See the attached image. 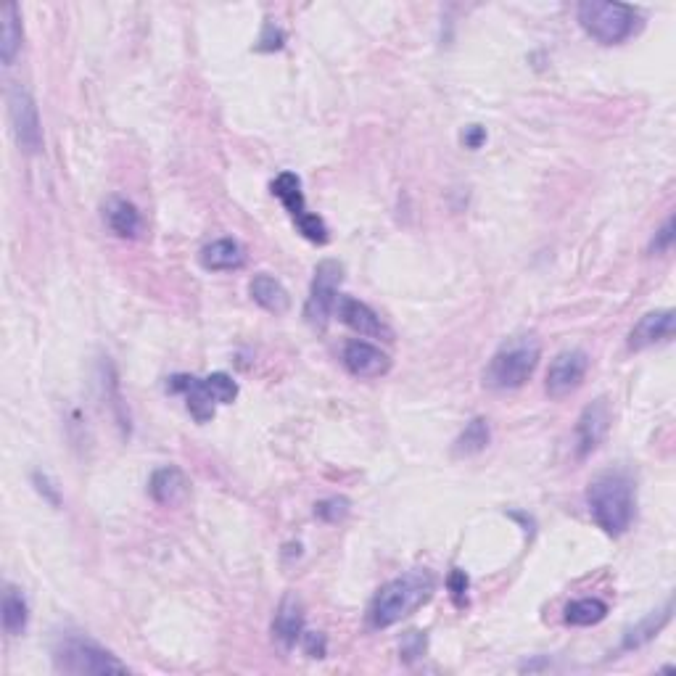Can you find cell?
<instances>
[{"label":"cell","mask_w":676,"mask_h":676,"mask_svg":"<svg viewBox=\"0 0 676 676\" xmlns=\"http://www.w3.org/2000/svg\"><path fill=\"white\" fill-rule=\"evenodd\" d=\"M167 391L172 394H185V405L188 412L199 423H209L214 418V410L220 405V397L214 391L209 375L206 378H196V375H172L167 383Z\"/></svg>","instance_id":"10"},{"label":"cell","mask_w":676,"mask_h":676,"mask_svg":"<svg viewBox=\"0 0 676 676\" xmlns=\"http://www.w3.org/2000/svg\"><path fill=\"white\" fill-rule=\"evenodd\" d=\"M249 294L270 315H286L288 307H291V296H288L286 286L272 278V275H267V272H259V275L251 278Z\"/></svg>","instance_id":"18"},{"label":"cell","mask_w":676,"mask_h":676,"mask_svg":"<svg viewBox=\"0 0 676 676\" xmlns=\"http://www.w3.org/2000/svg\"><path fill=\"white\" fill-rule=\"evenodd\" d=\"M434 589L436 579L426 568H415V571H407V574L391 579L389 584H383L378 589V595L370 603V626L373 629H389V626L399 624L402 618L412 616L420 605H426L434 595Z\"/></svg>","instance_id":"1"},{"label":"cell","mask_w":676,"mask_h":676,"mask_svg":"<svg viewBox=\"0 0 676 676\" xmlns=\"http://www.w3.org/2000/svg\"><path fill=\"white\" fill-rule=\"evenodd\" d=\"M32 481H35V489H37V492L43 494L45 500L51 502L53 507H59V505H61L59 489H56V486L51 484V478L45 476V473H35V476H32Z\"/></svg>","instance_id":"32"},{"label":"cell","mask_w":676,"mask_h":676,"mask_svg":"<svg viewBox=\"0 0 676 676\" xmlns=\"http://www.w3.org/2000/svg\"><path fill=\"white\" fill-rule=\"evenodd\" d=\"M344 280V265L336 259H323L315 267V278H312V288H309V299L304 304V317L307 323L317 331H323L331 315L336 312L338 302V286Z\"/></svg>","instance_id":"6"},{"label":"cell","mask_w":676,"mask_h":676,"mask_svg":"<svg viewBox=\"0 0 676 676\" xmlns=\"http://www.w3.org/2000/svg\"><path fill=\"white\" fill-rule=\"evenodd\" d=\"M53 661L64 674H127V663L80 634H64L53 647Z\"/></svg>","instance_id":"5"},{"label":"cell","mask_w":676,"mask_h":676,"mask_svg":"<svg viewBox=\"0 0 676 676\" xmlns=\"http://www.w3.org/2000/svg\"><path fill=\"white\" fill-rule=\"evenodd\" d=\"M542 357V344L531 333H518L502 341L484 370V386L494 391L521 389L529 381Z\"/></svg>","instance_id":"3"},{"label":"cell","mask_w":676,"mask_h":676,"mask_svg":"<svg viewBox=\"0 0 676 676\" xmlns=\"http://www.w3.org/2000/svg\"><path fill=\"white\" fill-rule=\"evenodd\" d=\"M272 196L286 206V212L299 220L304 212H307V201H304L302 193V180L294 172H280L275 180H272Z\"/></svg>","instance_id":"21"},{"label":"cell","mask_w":676,"mask_h":676,"mask_svg":"<svg viewBox=\"0 0 676 676\" xmlns=\"http://www.w3.org/2000/svg\"><path fill=\"white\" fill-rule=\"evenodd\" d=\"M148 492H151L156 505L175 507L188 497V492H191V481H188V476H185L177 465H167V468H159V471L151 476Z\"/></svg>","instance_id":"15"},{"label":"cell","mask_w":676,"mask_h":676,"mask_svg":"<svg viewBox=\"0 0 676 676\" xmlns=\"http://www.w3.org/2000/svg\"><path fill=\"white\" fill-rule=\"evenodd\" d=\"M103 220H106L111 233L119 238H138L140 228H143L138 206H135L133 201L119 199V196H111V199L103 204Z\"/></svg>","instance_id":"17"},{"label":"cell","mask_w":676,"mask_h":676,"mask_svg":"<svg viewBox=\"0 0 676 676\" xmlns=\"http://www.w3.org/2000/svg\"><path fill=\"white\" fill-rule=\"evenodd\" d=\"M589 370V357L581 349H566L552 360L550 370H547V383L544 389L552 399H566L568 394H574L579 389Z\"/></svg>","instance_id":"8"},{"label":"cell","mask_w":676,"mask_h":676,"mask_svg":"<svg viewBox=\"0 0 676 676\" xmlns=\"http://www.w3.org/2000/svg\"><path fill=\"white\" fill-rule=\"evenodd\" d=\"M671 610H674V605H671V600H669V603L663 605L661 610L647 613L640 624H634L632 629H626L621 647H624V650H634V647H642L650 640H655V637L663 632V626L671 621Z\"/></svg>","instance_id":"19"},{"label":"cell","mask_w":676,"mask_h":676,"mask_svg":"<svg viewBox=\"0 0 676 676\" xmlns=\"http://www.w3.org/2000/svg\"><path fill=\"white\" fill-rule=\"evenodd\" d=\"M447 587H449V595H452V600H455L457 608H463V605L468 603V587H471V581H468L465 571L455 568V571L449 574Z\"/></svg>","instance_id":"28"},{"label":"cell","mask_w":676,"mask_h":676,"mask_svg":"<svg viewBox=\"0 0 676 676\" xmlns=\"http://www.w3.org/2000/svg\"><path fill=\"white\" fill-rule=\"evenodd\" d=\"M671 338H674V309H658L634 325L629 333V349L642 352L655 344H666Z\"/></svg>","instance_id":"13"},{"label":"cell","mask_w":676,"mask_h":676,"mask_svg":"<svg viewBox=\"0 0 676 676\" xmlns=\"http://www.w3.org/2000/svg\"><path fill=\"white\" fill-rule=\"evenodd\" d=\"M610 420H613V412H610V405L605 397L595 399L592 405L581 410L579 420H576V457L579 460L597 452L600 444L608 439Z\"/></svg>","instance_id":"9"},{"label":"cell","mask_w":676,"mask_h":676,"mask_svg":"<svg viewBox=\"0 0 676 676\" xmlns=\"http://www.w3.org/2000/svg\"><path fill=\"white\" fill-rule=\"evenodd\" d=\"M426 647H428L426 634L407 632L405 637H402V645H399V655H402V661L405 663H415L418 658L426 655Z\"/></svg>","instance_id":"27"},{"label":"cell","mask_w":676,"mask_h":676,"mask_svg":"<svg viewBox=\"0 0 676 676\" xmlns=\"http://www.w3.org/2000/svg\"><path fill=\"white\" fill-rule=\"evenodd\" d=\"M283 40H286V35H283L275 24L267 22L265 32H262V37H259L257 51H278V48H283Z\"/></svg>","instance_id":"31"},{"label":"cell","mask_w":676,"mask_h":676,"mask_svg":"<svg viewBox=\"0 0 676 676\" xmlns=\"http://www.w3.org/2000/svg\"><path fill=\"white\" fill-rule=\"evenodd\" d=\"M579 24L600 45H621L642 27V16L634 6L610 0H584L579 3Z\"/></svg>","instance_id":"4"},{"label":"cell","mask_w":676,"mask_h":676,"mask_svg":"<svg viewBox=\"0 0 676 676\" xmlns=\"http://www.w3.org/2000/svg\"><path fill=\"white\" fill-rule=\"evenodd\" d=\"M302 634H304V605L294 592H288V595L280 600L278 610H275V618H272V637H275L283 647H294L296 642L302 640Z\"/></svg>","instance_id":"14"},{"label":"cell","mask_w":676,"mask_h":676,"mask_svg":"<svg viewBox=\"0 0 676 676\" xmlns=\"http://www.w3.org/2000/svg\"><path fill=\"white\" fill-rule=\"evenodd\" d=\"M608 616V605L597 597H581L566 605V624L571 626H597Z\"/></svg>","instance_id":"24"},{"label":"cell","mask_w":676,"mask_h":676,"mask_svg":"<svg viewBox=\"0 0 676 676\" xmlns=\"http://www.w3.org/2000/svg\"><path fill=\"white\" fill-rule=\"evenodd\" d=\"M294 222H296V228H299V233H302L307 241L320 243V246H323V243H328V238H331L328 236V225H325L323 217H317V214L304 212L302 217Z\"/></svg>","instance_id":"25"},{"label":"cell","mask_w":676,"mask_h":676,"mask_svg":"<svg viewBox=\"0 0 676 676\" xmlns=\"http://www.w3.org/2000/svg\"><path fill=\"white\" fill-rule=\"evenodd\" d=\"M460 140H463L465 148H471V151H478V148H481L486 143V130L481 125H468L463 130V135H460Z\"/></svg>","instance_id":"33"},{"label":"cell","mask_w":676,"mask_h":676,"mask_svg":"<svg viewBox=\"0 0 676 676\" xmlns=\"http://www.w3.org/2000/svg\"><path fill=\"white\" fill-rule=\"evenodd\" d=\"M344 368L354 375V378H381L391 370V357L383 349H378L375 344L368 341H360L354 338L344 346Z\"/></svg>","instance_id":"11"},{"label":"cell","mask_w":676,"mask_h":676,"mask_svg":"<svg viewBox=\"0 0 676 676\" xmlns=\"http://www.w3.org/2000/svg\"><path fill=\"white\" fill-rule=\"evenodd\" d=\"M8 119H11V130L24 154H40L43 151V122H40L35 98L22 85L8 88Z\"/></svg>","instance_id":"7"},{"label":"cell","mask_w":676,"mask_h":676,"mask_svg":"<svg viewBox=\"0 0 676 676\" xmlns=\"http://www.w3.org/2000/svg\"><path fill=\"white\" fill-rule=\"evenodd\" d=\"M27 621H30L27 600L19 589L8 584L6 592H3V629H6L8 637H19L27 629Z\"/></svg>","instance_id":"22"},{"label":"cell","mask_w":676,"mask_h":676,"mask_svg":"<svg viewBox=\"0 0 676 676\" xmlns=\"http://www.w3.org/2000/svg\"><path fill=\"white\" fill-rule=\"evenodd\" d=\"M0 22H3V32H0V59L6 67H11L16 59V53L22 51V16H19V6L16 3H6L0 11Z\"/></svg>","instance_id":"20"},{"label":"cell","mask_w":676,"mask_h":676,"mask_svg":"<svg viewBox=\"0 0 676 676\" xmlns=\"http://www.w3.org/2000/svg\"><path fill=\"white\" fill-rule=\"evenodd\" d=\"M587 505L592 521L608 534L621 537L634 521V484L626 473H603L587 489Z\"/></svg>","instance_id":"2"},{"label":"cell","mask_w":676,"mask_h":676,"mask_svg":"<svg viewBox=\"0 0 676 676\" xmlns=\"http://www.w3.org/2000/svg\"><path fill=\"white\" fill-rule=\"evenodd\" d=\"M302 645L309 658H325V653H328V640L320 632H304Z\"/></svg>","instance_id":"30"},{"label":"cell","mask_w":676,"mask_h":676,"mask_svg":"<svg viewBox=\"0 0 676 676\" xmlns=\"http://www.w3.org/2000/svg\"><path fill=\"white\" fill-rule=\"evenodd\" d=\"M671 243H674V217L663 222V228L655 233L653 243H650V254H666L671 249Z\"/></svg>","instance_id":"29"},{"label":"cell","mask_w":676,"mask_h":676,"mask_svg":"<svg viewBox=\"0 0 676 676\" xmlns=\"http://www.w3.org/2000/svg\"><path fill=\"white\" fill-rule=\"evenodd\" d=\"M336 315L346 328H352V331L360 333V336L391 338L389 325L383 323L381 317H378V312L370 309L365 302H360V299H354V296H338Z\"/></svg>","instance_id":"12"},{"label":"cell","mask_w":676,"mask_h":676,"mask_svg":"<svg viewBox=\"0 0 676 676\" xmlns=\"http://www.w3.org/2000/svg\"><path fill=\"white\" fill-rule=\"evenodd\" d=\"M315 515L325 523L344 521L346 515H349V500H346V497H331V500L317 502Z\"/></svg>","instance_id":"26"},{"label":"cell","mask_w":676,"mask_h":676,"mask_svg":"<svg viewBox=\"0 0 676 676\" xmlns=\"http://www.w3.org/2000/svg\"><path fill=\"white\" fill-rule=\"evenodd\" d=\"M199 262L204 270L209 272H228L241 270L246 265V251L233 238H220V241L206 243L199 254Z\"/></svg>","instance_id":"16"},{"label":"cell","mask_w":676,"mask_h":676,"mask_svg":"<svg viewBox=\"0 0 676 676\" xmlns=\"http://www.w3.org/2000/svg\"><path fill=\"white\" fill-rule=\"evenodd\" d=\"M489 441H492L489 423H486L484 418H473L471 423L463 428V434L457 436L452 452H455L457 457H473L478 455V452H484V449L489 447Z\"/></svg>","instance_id":"23"}]
</instances>
